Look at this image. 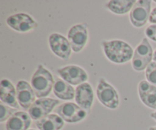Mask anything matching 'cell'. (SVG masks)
<instances>
[{"mask_svg":"<svg viewBox=\"0 0 156 130\" xmlns=\"http://www.w3.org/2000/svg\"><path fill=\"white\" fill-rule=\"evenodd\" d=\"M154 2H156V0H155V1H154Z\"/></svg>","mask_w":156,"mask_h":130,"instance_id":"cell-28","label":"cell"},{"mask_svg":"<svg viewBox=\"0 0 156 130\" xmlns=\"http://www.w3.org/2000/svg\"><path fill=\"white\" fill-rule=\"evenodd\" d=\"M54 81L52 73L42 64H39L32 76L30 85L36 96L40 99L50 95L53 89Z\"/></svg>","mask_w":156,"mask_h":130,"instance_id":"cell-2","label":"cell"},{"mask_svg":"<svg viewBox=\"0 0 156 130\" xmlns=\"http://www.w3.org/2000/svg\"><path fill=\"white\" fill-rule=\"evenodd\" d=\"M29 130H35V129H29Z\"/></svg>","mask_w":156,"mask_h":130,"instance_id":"cell-27","label":"cell"},{"mask_svg":"<svg viewBox=\"0 0 156 130\" xmlns=\"http://www.w3.org/2000/svg\"><path fill=\"white\" fill-rule=\"evenodd\" d=\"M53 91L55 96L59 99L62 100H71L75 98L76 89L62 79L55 77Z\"/></svg>","mask_w":156,"mask_h":130,"instance_id":"cell-17","label":"cell"},{"mask_svg":"<svg viewBox=\"0 0 156 130\" xmlns=\"http://www.w3.org/2000/svg\"><path fill=\"white\" fill-rule=\"evenodd\" d=\"M138 93L144 105L156 110V87L148 81L142 80L138 84Z\"/></svg>","mask_w":156,"mask_h":130,"instance_id":"cell-15","label":"cell"},{"mask_svg":"<svg viewBox=\"0 0 156 130\" xmlns=\"http://www.w3.org/2000/svg\"><path fill=\"white\" fill-rule=\"evenodd\" d=\"M63 80L72 86H79L87 81L88 75L82 67L77 65H68L56 70Z\"/></svg>","mask_w":156,"mask_h":130,"instance_id":"cell-9","label":"cell"},{"mask_svg":"<svg viewBox=\"0 0 156 130\" xmlns=\"http://www.w3.org/2000/svg\"><path fill=\"white\" fill-rule=\"evenodd\" d=\"M153 60L155 61V62H156V50L154 52V54H153Z\"/></svg>","mask_w":156,"mask_h":130,"instance_id":"cell-25","label":"cell"},{"mask_svg":"<svg viewBox=\"0 0 156 130\" xmlns=\"http://www.w3.org/2000/svg\"><path fill=\"white\" fill-rule=\"evenodd\" d=\"M67 36L72 50L76 53H79L83 50L88 43V26L85 23L75 24L69 28Z\"/></svg>","mask_w":156,"mask_h":130,"instance_id":"cell-6","label":"cell"},{"mask_svg":"<svg viewBox=\"0 0 156 130\" xmlns=\"http://www.w3.org/2000/svg\"><path fill=\"white\" fill-rule=\"evenodd\" d=\"M55 113L69 123L79 122L84 120L87 116V112L74 102L61 104L55 109Z\"/></svg>","mask_w":156,"mask_h":130,"instance_id":"cell-5","label":"cell"},{"mask_svg":"<svg viewBox=\"0 0 156 130\" xmlns=\"http://www.w3.org/2000/svg\"><path fill=\"white\" fill-rule=\"evenodd\" d=\"M136 2L134 0H114L108 2L105 7L116 15H124L130 12Z\"/></svg>","mask_w":156,"mask_h":130,"instance_id":"cell-19","label":"cell"},{"mask_svg":"<svg viewBox=\"0 0 156 130\" xmlns=\"http://www.w3.org/2000/svg\"><path fill=\"white\" fill-rule=\"evenodd\" d=\"M59 102V100L52 98H40L34 102L27 113L33 120L37 121L50 115Z\"/></svg>","mask_w":156,"mask_h":130,"instance_id":"cell-8","label":"cell"},{"mask_svg":"<svg viewBox=\"0 0 156 130\" xmlns=\"http://www.w3.org/2000/svg\"><path fill=\"white\" fill-rule=\"evenodd\" d=\"M149 21L150 23H153V24H156V7L154 8L152 10Z\"/></svg>","mask_w":156,"mask_h":130,"instance_id":"cell-23","label":"cell"},{"mask_svg":"<svg viewBox=\"0 0 156 130\" xmlns=\"http://www.w3.org/2000/svg\"><path fill=\"white\" fill-rule=\"evenodd\" d=\"M146 77L149 83L156 87V62H152L146 70Z\"/></svg>","mask_w":156,"mask_h":130,"instance_id":"cell-21","label":"cell"},{"mask_svg":"<svg viewBox=\"0 0 156 130\" xmlns=\"http://www.w3.org/2000/svg\"><path fill=\"white\" fill-rule=\"evenodd\" d=\"M8 25L16 32L26 33L37 28V22L26 13H17L10 15L6 20Z\"/></svg>","mask_w":156,"mask_h":130,"instance_id":"cell-10","label":"cell"},{"mask_svg":"<svg viewBox=\"0 0 156 130\" xmlns=\"http://www.w3.org/2000/svg\"><path fill=\"white\" fill-rule=\"evenodd\" d=\"M152 1L140 0L136 1L129 12L130 22L134 27L142 28L149 21L151 14Z\"/></svg>","mask_w":156,"mask_h":130,"instance_id":"cell-7","label":"cell"},{"mask_svg":"<svg viewBox=\"0 0 156 130\" xmlns=\"http://www.w3.org/2000/svg\"><path fill=\"white\" fill-rule=\"evenodd\" d=\"M151 117H152V119H155V120L156 121V111L154 112V113H151Z\"/></svg>","mask_w":156,"mask_h":130,"instance_id":"cell-24","label":"cell"},{"mask_svg":"<svg viewBox=\"0 0 156 130\" xmlns=\"http://www.w3.org/2000/svg\"><path fill=\"white\" fill-rule=\"evenodd\" d=\"M17 99L20 106L28 110L35 102L36 95L31 85L26 80H19L16 84Z\"/></svg>","mask_w":156,"mask_h":130,"instance_id":"cell-12","label":"cell"},{"mask_svg":"<svg viewBox=\"0 0 156 130\" xmlns=\"http://www.w3.org/2000/svg\"><path fill=\"white\" fill-rule=\"evenodd\" d=\"M16 112H18L16 109H13L12 107L9 106L1 102L0 103V122H4L6 120L8 121L9 118Z\"/></svg>","mask_w":156,"mask_h":130,"instance_id":"cell-20","label":"cell"},{"mask_svg":"<svg viewBox=\"0 0 156 130\" xmlns=\"http://www.w3.org/2000/svg\"><path fill=\"white\" fill-rule=\"evenodd\" d=\"M31 118L28 113L18 111L6 122V130H28L31 124Z\"/></svg>","mask_w":156,"mask_h":130,"instance_id":"cell-16","label":"cell"},{"mask_svg":"<svg viewBox=\"0 0 156 130\" xmlns=\"http://www.w3.org/2000/svg\"><path fill=\"white\" fill-rule=\"evenodd\" d=\"M153 50L146 38H144L134 50L132 59V67L136 71H143L152 63Z\"/></svg>","mask_w":156,"mask_h":130,"instance_id":"cell-4","label":"cell"},{"mask_svg":"<svg viewBox=\"0 0 156 130\" xmlns=\"http://www.w3.org/2000/svg\"><path fill=\"white\" fill-rule=\"evenodd\" d=\"M149 130H156V125H155V126L150 127V128H149Z\"/></svg>","mask_w":156,"mask_h":130,"instance_id":"cell-26","label":"cell"},{"mask_svg":"<svg viewBox=\"0 0 156 130\" xmlns=\"http://www.w3.org/2000/svg\"><path fill=\"white\" fill-rule=\"evenodd\" d=\"M146 36L149 38H150L152 41H156V24H152L149 25L147 28L146 29Z\"/></svg>","mask_w":156,"mask_h":130,"instance_id":"cell-22","label":"cell"},{"mask_svg":"<svg viewBox=\"0 0 156 130\" xmlns=\"http://www.w3.org/2000/svg\"><path fill=\"white\" fill-rule=\"evenodd\" d=\"M39 130H60L64 126V120L57 114H50L35 122Z\"/></svg>","mask_w":156,"mask_h":130,"instance_id":"cell-18","label":"cell"},{"mask_svg":"<svg viewBox=\"0 0 156 130\" xmlns=\"http://www.w3.org/2000/svg\"><path fill=\"white\" fill-rule=\"evenodd\" d=\"M49 45L55 55L62 60L69 59L72 47L69 40L59 33H53L49 36Z\"/></svg>","mask_w":156,"mask_h":130,"instance_id":"cell-11","label":"cell"},{"mask_svg":"<svg viewBox=\"0 0 156 130\" xmlns=\"http://www.w3.org/2000/svg\"><path fill=\"white\" fill-rule=\"evenodd\" d=\"M76 102L85 111H89L94 102V91L90 84L85 82L77 86L75 93Z\"/></svg>","mask_w":156,"mask_h":130,"instance_id":"cell-13","label":"cell"},{"mask_svg":"<svg viewBox=\"0 0 156 130\" xmlns=\"http://www.w3.org/2000/svg\"><path fill=\"white\" fill-rule=\"evenodd\" d=\"M0 99L2 102L16 110L20 109V105L17 99L16 88L8 79H3L0 84Z\"/></svg>","mask_w":156,"mask_h":130,"instance_id":"cell-14","label":"cell"},{"mask_svg":"<svg viewBox=\"0 0 156 130\" xmlns=\"http://www.w3.org/2000/svg\"><path fill=\"white\" fill-rule=\"evenodd\" d=\"M106 58L114 64H125L133 57V49L122 40H110L101 43Z\"/></svg>","mask_w":156,"mask_h":130,"instance_id":"cell-1","label":"cell"},{"mask_svg":"<svg viewBox=\"0 0 156 130\" xmlns=\"http://www.w3.org/2000/svg\"><path fill=\"white\" fill-rule=\"evenodd\" d=\"M96 93L101 103L111 110H115L119 106L120 99L116 89L105 78H101L98 84Z\"/></svg>","mask_w":156,"mask_h":130,"instance_id":"cell-3","label":"cell"}]
</instances>
